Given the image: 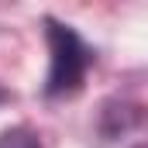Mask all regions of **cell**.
I'll use <instances>...</instances> for the list:
<instances>
[{
	"label": "cell",
	"mask_w": 148,
	"mask_h": 148,
	"mask_svg": "<svg viewBox=\"0 0 148 148\" xmlns=\"http://www.w3.org/2000/svg\"><path fill=\"white\" fill-rule=\"evenodd\" d=\"M45 41H48V76L41 93L48 100L76 97L93 66V48L83 41L73 24H62L55 17H45Z\"/></svg>",
	"instance_id": "obj_1"
},
{
	"label": "cell",
	"mask_w": 148,
	"mask_h": 148,
	"mask_svg": "<svg viewBox=\"0 0 148 148\" xmlns=\"http://www.w3.org/2000/svg\"><path fill=\"white\" fill-rule=\"evenodd\" d=\"M0 148H45L31 124H14L0 131Z\"/></svg>",
	"instance_id": "obj_2"
},
{
	"label": "cell",
	"mask_w": 148,
	"mask_h": 148,
	"mask_svg": "<svg viewBox=\"0 0 148 148\" xmlns=\"http://www.w3.org/2000/svg\"><path fill=\"white\" fill-rule=\"evenodd\" d=\"M7 100H10V90H3V86H0V103H7Z\"/></svg>",
	"instance_id": "obj_3"
},
{
	"label": "cell",
	"mask_w": 148,
	"mask_h": 148,
	"mask_svg": "<svg viewBox=\"0 0 148 148\" xmlns=\"http://www.w3.org/2000/svg\"><path fill=\"white\" fill-rule=\"evenodd\" d=\"M138 148H145V145H138Z\"/></svg>",
	"instance_id": "obj_4"
}]
</instances>
